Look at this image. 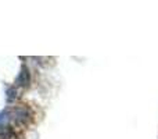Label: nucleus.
Segmentation results:
<instances>
[{
	"label": "nucleus",
	"mask_w": 158,
	"mask_h": 139,
	"mask_svg": "<svg viewBox=\"0 0 158 139\" xmlns=\"http://www.w3.org/2000/svg\"><path fill=\"white\" fill-rule=\"evenodd\" d=\"M4 121H6V117H4L3 114H0V124H3Z\"/></svg>",
	"instance_id": "nucleus-1"
}]
</instances>
